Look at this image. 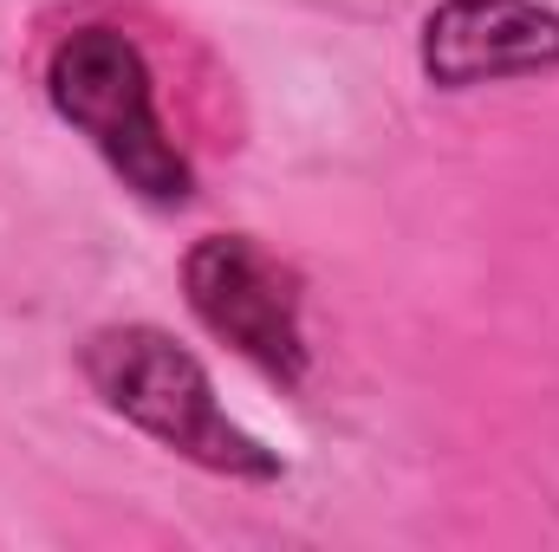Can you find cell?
Listing matches in <instances>:
<instances>
[{
    "label": "cell",
    "instance_id": "cell-3",
    "mask_svg": "<svg viewBox=\"0 0 559 552\" xmlns=\"http://www.w3.org/2000/svg\"><path fill=\"white\" fill-rule=\"evenodd\" d=\"M182 305L195 312V325L215 345L248 358L280 391L306 384L312 345H306L299 274L286 261H274L254 235H202L182 254Z\"/></svg>",
    "mask_w": 559,
    "mask_h": 552
},
{
    "label": "cell",
    "instance_id": "cell-1",
    "mask_svg": "<svg viewBox=\"0 0 559 552\" xmlns=\"http://www.w3.org/2000/svg\"><path fill=\"white\" fill-rule=\"evenodd\" d=\"M79 371H85L92 397L118 422H131L156 448L182 455L189 468L222 475V481H248V488L286 481V455L222 410L209 364L176 332H163V325H105V332H92L79 345Z\"/></svg>",
    "mask_w": 559,
    "mask_h": 552
},
{
    "label": "cell",
    "instance_id": "cell-4",
    "mask_svg": "<svg viewBox=\"0 0 559 552\" xmlns=\"http://www.w3.org/2000/svg\"><path fill=\"white\" fill-rule=\"evenodd\" d=\"M417 65L436 92L559 72V13L540 0H436L423 13Z\"/></svg>",
    "mask_w": 559,
    "mask_h": 552
},
{
    "label": "cell",
    "instance_id": "cell-2",
    "mask_svg": "<svg viewBox=\"0 0 559 552\" xmlns=\"http://www.w3.org/2000/svg\"><path fill=\"white\" fill-rule=\"evenodd\" d=\"M46 105L98 149V163L138 202L182 208L195 195V169L156 111L150 59L124 26H72L46 59Z\"/></svg>",
    "mask_w": 559,
    "mask_h": 552
}]
</instances>
